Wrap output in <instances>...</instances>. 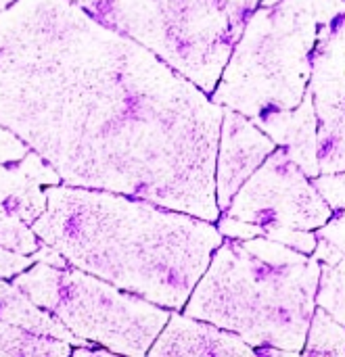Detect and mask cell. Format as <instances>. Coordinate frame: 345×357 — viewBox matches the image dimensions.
I'll list each match as a JSON object with an SVG mask.
<instances>
[{"label":"cell","mask_w":345,"mask_h":357,"mask_svg":"<svg viewBox=\"0 0 345 357\" xmlns=\"http://www.w3.org/2000/svg\"><path fill=\"white\" fill-rule=\"evenodd\" d=\"M224 107L71 0L0 10V123L69 186L218 222Z\"/></svg>","instance_id":"cell-1"},{"label":"cell","mask_w":345,"mask_h":357,"mask_svg":"<svg viewBox=\"0 0 345 357\" xmlns=\"http://www.w3.org/2000/svg\"><path fill=\"white\" fill-rule=\"evenodd\" d=\"M34 234L71 268L155 305L182 310L224 236L214 222L128 195L48 186Z\"/></svg>","instance_id":"cell-2"},{"label":"cell","mask_w":345,"mask_h":357,"mask_svg":"<svg viewBox=\"0 0 345 357\" xmlns=\"http://www.w3.org/2000/svg\"><path fill=\"white\" fill-rule=\"evenodd\" d=\"M321 261L268 236L228 238L214 251L184 314L239 335L254 349L300 356L306 345Z\"/></svg>","instance_id":"cell-3"},{"label":"cell","mask_w":345,"mask_h":357,"mask_svg":"<svg viewBox=\"0 0 345 357\" xmlns=\"http://www.w3.org/2000/svg\"><path fill=\"white\" fill-rule=\"evenodd\" d=\"M316 36L312 0L258 6L230 52L212 100L249 119L295 109L310 84Z\"/></svg>","instance_id":"cell-4"},{"label":"cell","mask_w":345,"mask_h":357,"mask_svg":"<svg viewBox=\"0 0 345 357\" xmlns=\"http://www.w3.org/2000/svg\"><path fill=\"white\" fill-rule=\"evenodd\" d=\"M212 94L243 33L226 0H71Z\"/></svg>","instance_id":"cell-5"},{"label":"cell","mask_w":345,"mask_h":357,"mask_svg":"<svg viewBox=\"0 0 345 357\" xmlns=\"http://www.w3.org/2000/svg\"><path fill=\"white\" fill-rule=\"evenodd\" d=\"M48 312L78 339L134 357L149 354L170 320L168 307L78 268L59 270L57 297Z\"/></svg>","instance_id":"cell-6"},{"label":"cell","mask_w":345,"mask_h":357,"mask_svg":"<svg viewBox=\"0 0 345 357\" xmlns=\"http://www.w3.org/2000/svg\"><path fill=\"white\" fill-rule=\"evenodd\" d=\"M224 213L260 226L300 230H318L333 218V209L283 146L245 180Z\"/></svg>","instance_id":"cell-7"},{"label":"cell","mask_w":345,"mask_h":357,"mask_svg":"<svg viewBox=\"0 0 345 357\" xmlns=\"http://www.w3.org/2000/svg\"><path fill=\"white\" fill-rule=\"evenodd\" d=\"M308 90L318 126L321 174L345 172V21L318 27Z\"/></svg>","instance_id":"cell-8"},{"label":"cell","mask_w":345,"mask_h":357,"mask_svg":"<svg viewBox=\"0 0 345 357\" xmlns=\"http://www.w3.org/2000/svg\"><path fill=\"white\" fill-rule=\"evenodd\" d=\"M274 149V140L249 117L224 107L216 155V201L220 211L228 209L237 190Z\"/></svg>","instance_id":"cell-9"},{"label":"cell","mask_w":345,"mask_h":357,"mask_svg":"<svg viewBox=\"0 0 345 357\" xmlns=\"http://www.w3.org/2000/svg\"><path fill=\"white\" fill-rule=\"evenodd\" d=\"M149 356L251 357L256 356V349L230 331L191 318L186 314H170V320L151 345Z\"/></svg>","instance_id":"cell-10"},{"label":"cell","mask_w":345,"mask_h":357,"mask_svg":"<svg viewBox=\"0 0 345 357\" xmlns=\"http://www.w3.org/2000/svg\"><path fill=\"white\" fill-rule=\"evenodd\" d=\"M61 176L36 151L19 161H0V211L31 226L46 209L40 186H57Z\"/></svg>","instance_id":"cell-11"},{"label":"cell","mask_w":345,"mask_h":357,"mask_svg":"<svg viewBox=\"0 0 345 357\" xmlns=\"http://www.w3.org/2000/svg\"><path fill=\"white\" fill-rule=\"evenodd\" d=\"M251 121L262 132H266L277 146H283L308 178L321 176L318 142H316L318 126H316V113H314L310 90H306L302 102L295 109L270 111Z\"/></svg>","instance_id":"cell-12"},{"label":"cell","mask_w":345,"mask_h":357,"mask_svg":"<svg viewBox=\"0 0 345 357\" xmlns=\"http://www.w3.org/2000/svg\"><path fill=\"white\" fill-rule=\"evenodd\" d=\"M0 322H6L31 335L61 339L69 345H80V347L88 345L86 341L78 339L57 316L38 307L23 291H19L15 284L2 282V278H0Z\"/></svg>","instance_id":"cell-13"},{"label":"cell","mask_w":345,"mask_h":357,"mask_svg":"<svg viewBox=\"0 0 345 357\" xmlns=\"http://www.w3.org/2000/svg\"><path fill=\"white\" fill-rule=\"evenodd\" d=\"M65 357L71 356V345L61 339L31 335L0 322V357Z\"/></svg>","instance_id":"cell-14"},{"label":"cell","mask_w":345,"mask_h":357,"mask_svg":"<svg viewBox=\"0 0 345 357\" xmlns=\"http://www.w3.org/2000/svg\"><path fill=\"white\" fill-rule=\"evenodd\" d=\"M304 356L345 357V326L331 318L323 307H316L306 335Z\"/></svg>","instance_id":"cell-15"},{"label":"cell","mask_w":345,"mask_h":357,"mask_svg":"<svg viewBox=\"0 0 345 357\" xmlns=\"http://www.w3.org/2000/svg\"><path fill=\"white\" fill-rule=\"evenodd\" d=\"M316 307H323L331 318L345 326V257L335 266L321 264Z\"/></svg>","instance_id":"cell-16"},{"label":"cell","mask_w":345,"mask_h":357,"mask_svg":"<svg viewBox=\"0 0 345 357\" xmlns=\"http://www.w3.org/2000/svg\"><path fill=\"white\" fill-rule=\"evenodd\" d=\"M36 238L38 236L34 234L31 226L0 211V247H6L23 255H31L40 245V241Z\"/></svg>","instance_id":"cell-17"},{"label":"cell","mask_w":345,"mask_h":357,"mask_svg":"<svg viewBox=\"0 0 345 357\" xmlns=\"http://www.w3.org/2000/svg\"><path fill=\"white\" fill-rule=\"evenodd\" d=\"M264 228V236L287 245L295 251H302L306 255H312L316 249V241L318 236L314 234V230H300V228H289V226H262Z\"/></svg>","instance_id":"cell-18"},{"label":"cell","mask_w":345,"mask_h":357,"mask_svg":"<svg viewBox=\"0 0 345 357\" xmlns=\"http://www.w3.org/2000/svg\"><path fill=\"white\" fill-rule=\"evenodd\" d=\"M314 188L318 195L327 201V205L333 211L345 209V172H333V174H321L312 178Z\"/></svg>","instance_id":"cell-19"},{"label":"cell","mask_w":345,"mask_h":357,"mask_svg":"<svg viewBox=\"0 0 345 357\" xmlns=\"http://www.w3.org/2000/svg\"><path fill=\"white\" fill-rule=\"evenodd\" d=\"M218 230L222 236L237 238V241H247V238H256L264 234V228L260 224H251V222H245L226 213L218 218Z\"/></svg>","instance_id":"cell-20"},{"label":"cell","mask_w":345,"mask_h":357,"mask_svg":"<svg viewBox=\"0 0 345 357\" xmlns=\"http://www.w3.org/2000/svg\"><path fill=\"white\" fill-rule=\"evenodd\" d=\"M318 27H331L345 21V0H312Z\"/></svg>","instance_id":"cell-21"},{"label":"cell","mask_w":345,"mask_h":357,"mask_svg":"<svg viewBox=\"0 0 345 357\" xmlns=\"http://www.w3.org/2000/svg\"><path fill=\"white\" fill-rule=\"evenodd\" d=\"M31 149L8 128L0 123V161H19Z\"/></svg>","instance_id":"cell-22"},{"label":"cell","mask_w":345,"mask_h":357,"mask_svg":"<svg viewBox=\"0 0 345 357\" xmlns=\"http://www.w3.org/2000/svg\"><path fill=\"white\" fill-rule=\"evenodd\" d=\"M31 261L34 259L29 255L10 251L6 247H0V278H13V276H17L19 272L27 270L31 266Z\"/></svg>","instance_id":"cell-23"},{"label":"cell","mask_w":345,"mask_h":357,"mask_svg":"<svg viewBox=\"0 0 345 357\" xmlns=\"http://www.w3.org/2000/svg\"><path fill=\"white\" fill-rule=\"evenodd\" d=\"M318 236H323L329 243H333L345 255V220L342 215L339 218H331L325 226H321L318 228Z\"/></svg>","instance_id":"cell-24"},{"label":"cell","mask_w":345,"mask_h":357,"mask_svg":"<svg viewBox=\"0 0 345 357\" xmlns=\"http://www.w3.org/2000/svg\"><path fill=\"white\" fill-rule=\"evenodd\" d=\"M29 257L34 261H42V264H48V266H54V268H69V261L65 259V255L59 249H54L52 245H48V243L38 245V249Z\"/></svg>","instance_id":"cell-25"},{"label":"cell","mask_w":345,"mask_h":357,"mask_svg":"<svg viewBox=\"0 0 345 357\" xmlns=\"http://www.w3.org/2000/svg\"><path fill=\"white\" fill-rule=\"evenodd\" d=\"M318 236V234H316ZM321 264H329V266H335V264H339L342 259H344L345 255L333 245V243H329L327 238H323V236H318V241H316V249H314V253H312Z\"/></svg>","instance_id":"cell-26"},{"label":"cell","mask_w":345,"mask_h":357,"mask_svg":"<svg viewBox=\"0 0 345 357\" xmlns=\"http://www.w3.org/2000/svg\"><path fill=\"white\" fill-rule=\"evenodd\" d=\"M277 2H281V0H262L260 6H270V4H277Z\"/></svg>","instance_id":"cell-27"},{"label":"cell","mask_w":345,"mask_h":357,"mask_svg":"<svg viewBox=\"0 0 345 357\" xmlns=\"http://www.w3.org/2000/svg\"><path fill=\"white\" fill-rule=\"evenodd\" d=\"M13 2H15V0H0V10H2V8H6V6H8V4H13Z\"/></svg>","instance_id":"cell-28"},{"label":"cell","mask_w":345,"mask_h":357,"mask_svg":"<svg viewBox=\"0 0 345 357\" xmlns=\"http://www.w3.org/2000/svg\"><path fill=\"white\" fill-rule=\"evenodd\" d=\"M342 218H344V220H345V209H344V211H342Z\"/></svg>","instance_id":"cell-29"}]
</instances>
